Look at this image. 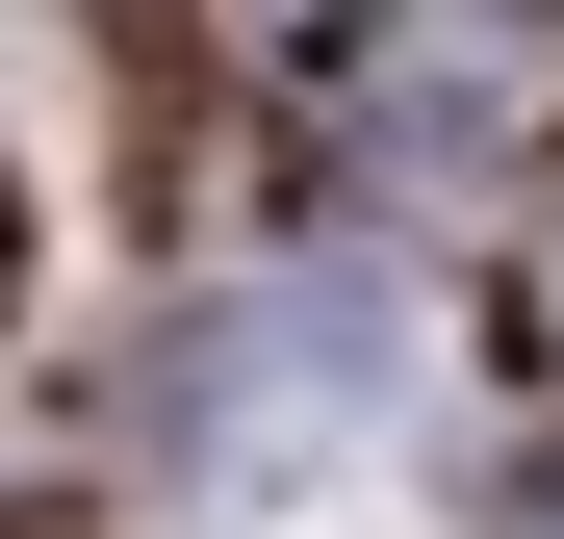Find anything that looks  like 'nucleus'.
<instances>
[{"label":"nucleus","instance_id":"1","mask_svg":"<svg viewBox=\"0 0 564 539\" xmlns=\"http://www.w3.org/2000/svg\"><path fill=\"white\" fill-rule=\"evenodd\" d=\"M386 411H411V309H386V283H257V309L206 334V386H180V436L231 463V514H282L308 463H359Z\"/></svg>","mask_w":564,"mask_h":539}]
</instances>
